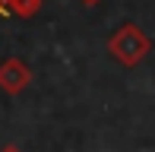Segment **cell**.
<instances>
[{
	"mask_svg": "<svg viewBox=\"0 0 155 152\" xmlns=\"http://www.w3.org/2000/svg\"><path fill=\"white\" fill-rule=\"evenodd\" d=\"M79 3H82V6H98L101 0H79Z\"/></svg>",
	"mask_w": 155,
	"mask_h": 152,
	"instance_id": "277c9868",
	"label": "cell"
},
{
	"mask_svg": "<svg viewBox=\"0 0 155 152\" xmlns=\"http://www.w3.org/2000/svg\"><path fill=\"white\" fill-rule=\"evenodd\" d=\"M149 51H152V41L136 22L117 25V29L111 32V38H108V54L120 67H127V70H130V67H139Z\"/></svg>",
	"mask_w": 155,
	"mask_h": 152,
	"instance_id": "6da1fadb",
	"label": "cell"
},
{
	"mask_svg": "<svg viewBox=\"0 0 155 152\" xmlns=\"http://www.w3.org/2000/svg\"><path fill=\"white\" fill-rule=\"evenodd\" d=\"M0 152H22V149H16V146H3Z\"/></svg>",
	"mask_w": 155,
	"mask_h": 152,
	"instance_id": "5b68a950",
	"label": "cell"
},
{
	"mask_svg": "<svg viewBox=\"0 0 155 152\" xmlns=\"http://www.w3.org/2000/svg\"><path fill=\"white\" fill-rule=\"evenodd\" d=\"M3 13H6V0H0V16H3Z\"/></svg>",
	"mask_w": 155,
	"mask_h": 152,
	"instance_id": "8992f818",
	"label": "cell"
},
{
	"mask_svg": "<svg viewBox=\"0 0 155 152\" xmlns=\"http://www.w3.org/2000/svg\"><path fill=\"white\" fill-rule=\"evenodd\" d=\"M29 82H32V70L19 57H6L0 64V92L19 95L22 89H29Z\"/></svg>",
	"mask_w": 155,
	"mask_h": 152,
	"instance_id": "7a4b0ae2",
	"label": "cell"
},
{
	"mask_svg": "<svg viewBox=\"0 0 155 152\" xmlns=\"http://www.w3.org/2000/svg\"><path fill=\"white\" fill-rule=\"evenodd\" d=\"M41 3H45V0H6V10L22 16V19H32V16H38Z\"/></svg>",
	"mask_w": 155,
	"mask_h": 152,
	"instance_id": "3957f363",
	"label": "cell"
}]
</instances>
